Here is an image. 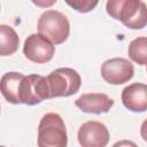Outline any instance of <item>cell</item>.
<instances>
[{
	"label": "cell",
	"mask_w": 147,
	"mask_h": 147,
	"mask_svg": "<svg viewBox=\"0 0 147 147\" xmlns=\"http://www.w3.org/2000/svg\"><path fill=\"white\" fill-rule=\"evenodd\" d=\"M20 44V38L16 31L6 24L0 25V55L7 56L14 54Z\"/></svg>",
	"instance_id": "12"
},
{
	"label": "cell",
	"mask_w": 147,
	"mask_h": 147,
	"mask_svg": "<svg viewBox=\"0 0 147 147\" xmlns=\"http://www.w3.org/2000/svg\"><path fill=\"white\" fill-rule=\"evenodd\" d=\"M39 147H65L68 136L65 124L62 117L55 113H48L42 116L38 126Z\"/></svg>",
	"instance_id": "2"
},
{
	"label": "cell",
	"mask_w": 147,
	"mask_h": 147,
	"mask_svg": "<svg viewBox=\"0 0 147 147\" xmlns=\"http://www.w3.org/2000/svg\"><path fill=\"white\" fill-rule=\"evenodd\" d=\"M106 9L109 16L129 29L138 30L147 25V6L141 0H108Z\"/></svg>",
	"instance_id": "1"
},
{
	"label": "cell",
	"mask_w": 147,
	"mask_h": 147,
	"mask_svg": "<svg viewBox=\"0 0 147 147\" xmlns=\"http://www.w3.org/2000/svg\"><path fill=\"white\" fill-rule=\"evenodd\" d=\"M78 141L83 147H105L109 142V131L103 123L88 121L80 125Z\"/></svg>",
	"instance_id": "8"
},
{
	"label": "cell",
	"mask_w": 147,
	"mask_h": 147,
	"mask_svg": "<svg viewBox=\"0 0 147 147\" xmlns=\"http://www.w3.org/2000/svg\"><path fill=\"white\" fill-rule=\"evenodd\" d=\"M75 105L84 113L102 114L110 110L114 106V100L105 93H86L80 95Z\"/></svg>",
	"instance_id": "10"
},
{
	"label": "cell",
	"mask_w": 147,
	"mask_h": 147,
	"mask_svg": "<svg viewBox=\"0 0 147 147\" xmlns=\"http://www.w3.org/2000/svg\"><path fill=\"white\" fill-rule=\"evenodd\" d=\"M38 31L53 44L64 42L70 32V23L67 16L57 10H46L38 20Z\"/></svg>",
	"instance_id": "3"
},
{
	"label": "cell",
	"mask_w": 147,
	"mask_h": 147,
	"mask_svg": "<svg viewBox=\"0 0 147 147\" xmlns=\"http://www.w3.org/2000/svg\"><path fill=\"white\" fill-rule=\"evenodd\" d=\"M146 71H147V68H146Z\"/></svg>",
	"instance_id": "17"
},
{
	"label": "cell",
	"mask_w": 147,
	"mask_h": 147,
	"mask_svg": "<svg viewBox=\"0 0 147 147\" xmlns=\"http://www.w3.org/2000/svg\"><path fill=\"white\" fill-rule=\"evenodd\" d=\"M23 53L28 60L34 63H46L53 59L55 46L45 36L32 33L24 41Z\"/></svg>",
	"instance_id": "6"
},
{
	"label": "cell",
	"mask_w": 147,
	"mask_h": 147,
	"mask_svg": "<svg viewBox=\"0 0 147 147\" xmlns=\"http://www.w3.org/2000/svg\"><path fill=\"white\" fill-rule=\"evenodd\" d=\"M49 99V87L47 78L37 74L24 76L20 84L18 102L34 106Z\"/></svg>",
	"instance_id": "5"
},
{
	"label": "cell",
	"mask_w": 147,
	"mask_h": 147,
	"mask_svg": "<svg viewBox=\"0 0 147 147\" xmlns=\"http://www.w3.org/2000/svg\"><path fill=\"white\" fill-rule=\"evenodd\" d=\"M140 134H141V138L147 142V118H146V119L142 122V124H141Z\"/></svg>",
	"instance_id": "16"
},
{
	"label": "cell",
	"mask_w": 147,
	"mask_h": 147,
	"mask_svg": "<svg viewBox=\"0 0 147 147\" xmlns=\"http://www.w3.org/2000/svg\"><path fill=\"white\" fill-rule=\"evenodd\" d=\"M24 77L21 72H6L1 77V93L3 98L14 105L20 103L18 102V91H20V84L22 78Z\"/></svg>",
	"instance_id": "11"
},
{
	"label": "cell",
	"mask_w": 147,
	"mask_h": 147,
	"mask_svg": "<svg viewBox=\"0 0 147 147\" xmlns=\"http://www.w3.org/2000/svg\"><path fill=\"white\" fill-rule=\"evenodd\" d=\"M33 5H36L37 7H40V8H47V7H51L53 6L57 0H31Z\"/></svg>",
	"instance_id": "15"
},
{
	"label": "cell",
	"mask_w": 147,
	"mask_h": 147,
	"mask_svg": "<svg viewBox=\"0 0 147 147\" xmlns=\"http://www.w3.org/2000/svg\"><path fill=\"white\" fill-rule=\"evenodd\" d=\"M133 64L123 57L109 59L101 65L102 78L111 85H121L129 82L133 77Z\"/></svg>",
	"instance_id": "7"
},
{
	"label": "cell",
	"mask_w": 147,
	"mask_h": 147,
	"mask_svg": "<svg viewBox=\"0 0 147 147\" xmlns=\"http://www.w3.org/2000/svg\"><path fill=\"white\" fill-rule=\"evenodd\" d=\"M72 9L79 11V13H88L92 9H94L99 0H64Z\"/></svg>",
	"instance_id": "14"
},
{
	"label": "cell",
	"mask_w": 147,
	"mask_h": 147,
	"mask_svg": "<svg viewBox=\"0 0 147 147\" xmlns=\"http://www.w3.org/2000/svg\"><path fill=\"white\" fill-rule=\"evenodd\" d=\"M122 102L124 107L133 113L147 110V85L133 83L122 91Z\"/></svg>",
	"instance_id": "9"
},
{
	"label": "cell",
	"mask_w": 147,
	"mask_h": 147,
	"mask_svg": "<svg viewBox=\"0 0 147 147\" xmlns=\"http://www.w3.org/2000/svg\"><path fill=\"white\" fill-rule=\"evenodd\" d=\"M49 99L57 96H70L77 93L82 85L79 74L71 68H59L47 77Z\"/></svg>",
	"instance_id": "4"
},
{
	"label": "cell",
	"mask_w": 147,
	"mask_h": 147,
	"mask_svg": "<svg viewBox=\"0 0 147 147\" xmlns=\"http://www.w3.org/2000/svg\"><path fill=\"white\" fill-rule=\"evenodd\" d=\"M129 57L139 65H147V37L133 39L127 48Z\"/></svg>",
	"instance_id": "13"
}]
</instances>
